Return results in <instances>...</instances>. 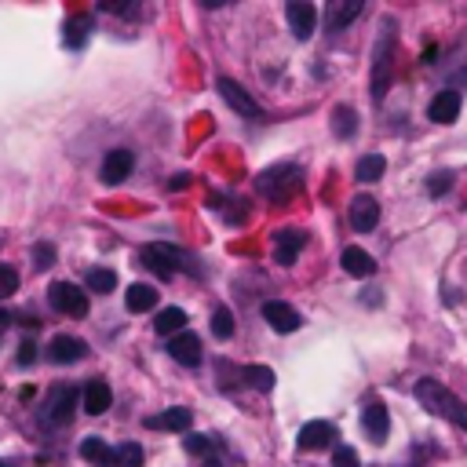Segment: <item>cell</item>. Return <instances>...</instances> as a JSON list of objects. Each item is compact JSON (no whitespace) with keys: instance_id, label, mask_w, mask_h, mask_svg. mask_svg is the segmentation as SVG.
Segmentation results:
<instances>
[{"instance_id":"cell-13","label":"cell","mask_w":467,"mask_h":467,"mask_svg":"<svg viewBox=\"0 0 467 467\" xmlns=\"http://www.w3.org/2000/svg\"><path fill=\"white\" fill-rule=\"evenodd\" d=\"M303 244H306V234L296 230V226H285V230L274 234V259H277L281 266H292L296 255L303 252Z\"/></svg>"},{"instance_id":"cell-11","label":"cell","mask_w":467,"mask_h":467,"mask_svg":"<svg viewBox=\"0 0 467 467\" xmlns=\"http://www.w3.org/2000/svg\"><path fill=\"white\" fill-rule=\"evenodd\" d=\"M131 168H135L131 150H109V153L102 157L99 175H102V182H106V186H117V182H124V179L131 175Z\"/></svg>"},{"instance_id":"cell-14","label":"cell","mask_w":467,"mask_h":467,"mask_svg":"<svg viewBox=\"0 0 467 467\" xmlns=\"http://www.w3.org/2000/svg\"><path fill=\"white\" fill-rule=\"evenodd\" d=\"M336 438H339V434H336V427H332L328 420H310V423L299 427V449H303V452L325 449V445H332Z\"/></svg>"},{"instance_id":"cell-22","label":"cell","mask_w":467,"mask_h":467,"mask_svg":"<svg viewBox=\"0 0 467 467\" xmlns=\"http://www.w3.org/2000/svg\"><path fill=\"white\" fill-rule=\"evenodd\" d=\"M339 263H343V270H347L350 277H372V274H376V259H372L365 248H358V244L343 248Z\"/></svg>"},{"instance_id":"cell-12","label":"cell","mask_w":467,"mask_h":467,"mask_svg":"<svg viewBox=\"0 0 467 467\" xmlns=\"http://www.w3.org/2000/svg\"><path fill=\"white\" fill-rule=\"evenodd\" d=\"M350 226L358 230V234H368V230H376V223H379V201L376 197H368V193H358L354 201H350Z\"/></svg>"},{"instance_id":"cell-36","label":"cell","mask_w":467,"mask_h":467,"mask_svg":"<svg viewBox=\"0 0 467 467\" xmlns=\"http://www.w3.org/2000/svg\"><path fill=\"white\" fill-rule=\"evenodd\" d=\"M102 11H109V15H139V4H102Z\"/></svg>"},{"instance_id":"cell-29","label":"cell","mask_w":467,"mask_h":467,"mask_svg":"<svg viewBox=\"0 0 467 467\" xmlns=\"http://www.w3.org/2000/svg\"><path fill=\"white\" fill-rule=\"evenodd\" d=\"M84 281H88L91 292H113V288H117V274L106 270V266H91V270L84 274Z\"/></svg>"},{"instance_id":"cell-20","label":"cell","mask_w":467,"mask_h":467,"mask_svg":"<svg viewBox=\"0 0 467 467\" xmlns=\"http://www.w3.org/2000/svg\"><path fill=\"white\" fill-rule=\"evenodd\" d=\"M361 427H365V434H368L372 441H383V438H387V431H390V416H387L383 401H368V405L361 409Z\"/></svg>"},{"instance_id":"cell-4","label":"cell","mask_w":467,"mask_h":467,"mask_svg":"<svg viewBox=\"0 0 467 467\" xmlns=\"http://www.w3.org/2000/svg\"><path fill=\"white\" fill-rule=\"evenodd\" d=\"M139 259H142V266H150L157 277H171L175 270H190V274H197L193 259H190L182 248H175V244H164V241H153V244H146Z\"/></svg>"},{"instance_id":"cell-26","label":"cell","mask_w":467,"mask_h":467,"mask_svg":"<svg viewBox=\"0 0 467 467\" xmlns=\"http://www.w3.org/2000/svg\"><path fill=\"white\" fill-rule=\"evenodd\" d=\"M88 33H91V18H88V15H73V18L66 22L62 40H66V47H80V44L88 40Z\"/></svg>"},{"instance_id":"cell-8","label":"cell","mask_w":467,"mask_h":467,"mask_svg":"<svg viewBox=\"0 0 467 467\" xmlns=\"http://www.w3.org/2000/svg\"><path fill=\"white\" fill-rule=\"evenodd\" d=\"M285 18H288V29H292L296 40H310V33L317 26V7L306 4V0H292L285 7Z\"/></svg>"},{"instance_id":"cell-31","label":"cell","mask_w":467,"mask_h":467,"mask_svg":"<svg viewBox=\"0 0 467 467\" xmlns=\"http://www.w3.org/2000/svg\"><path fill=\"white\" fill-rule=\"evenodd\" d=\"M182 445H186V452H193V456H208V452L215 449V438H208V434H190Z\"/></svg>"},{"instance_id":"cell-3","label":"cell","mask_w":467,"mask_h":467,"mask_svg":"<svg viewBox=\"0 0 467 467\" xmlns=\"http://www.w3.org/2000/svg\"><path fill=\"white\" fill-rule=\"evenodd\" d=\"M394 44H398V29L390 18H383V29H379V40L372 51V99L376 102H383L390 77H394Z\"/></svg>"},{"instance_id":"cell-5","label":"cell","mask_w":467,"mask_h":467,"mask_svg":"<svg viewBox=\"0 0 467 467\" xmlns=\"http://www.w3.org/2000/svg\"><path fill=\"white\" fill-rule=\"evenodd\" d=\"M73 412H77V387L62 383V387H55V390H47V398H44V405H40V423H44L47 431H55V427H66V423L73 420Z\"/></svg>"},{"instance_id":"cell-38","label":"cell","mask_w":467,"mask_h":467,"mask_svg":"<svg viewBox=\"0 0 467 467\" xmlns=\"http://www.w3.org/2000/svg\"><path fill=\"white\" fill-rule=\"evenodd\" d=\"M204 467H223V460H215V456H208V460H204Z\"/></svg>"},{"instance_id":"cell-19","label":"cell","mask_w":467,"mask_h":467,"mask_svg":"<svg viewBox=\"0 0 467 467\" xmlns=\"http://www.w3.org/2000/svg\"><path fill=\"white\" fill-rule=\"evenodd\" d=\"M109 401H113V390H109L106 379H91V383L84 387V394H80V405H84L88 416H102V412L109 409Z\"/></svg>"},{"instance_id":"cell-10","label":"cell","mask_w":467,"mask_h":467,"mask_svg":"<svg viewBox=\"0 0 467 467\" xmlns=\"http://www.w3.org/2000/svg\"><path fill=\"white\" fill-rule=\"evenodd\" d=\"M190 423H193V412L186 405H171V409H161L142 420L146 431H190Z\"/></svg>"},{"instance_id":"cell-37","label":"cell","mask_w":467,"mask_h":467,"mask_svg":"<svg viewBox=\"0 0 467 467\" xmlns=\"http://www.w3.org/2000/svg\"><path fill=\"white\" fill-rule=\"evenodd\" d=\"M33 358H36V347H33V343H29V339H26V343H22V347H18V365H29V361H33Z\"/></svg>"},{"instance_id":"cell-25","label":"cell","mask_w":467,"mask_h":467,"mask_svg":"<svg viewBox=\"0 0 467 467\" xmlns=\"http://www.w3.org/2000/svg\"><path fill=\"white\" fill-rule=\"evenodd\" d=\"M241 376H244V383H248L252 390H263V394L274 390V368H266V365H244Z\"/></svg>"},{"instance_id":"cell-17","label":"cell","mask_w":467,"mask_h":467,"mask_svg":"<svg viewBox=\"0 0 467 467\" xmlns=\"http://www.w3.org/2000/svg\"><path fill=\"white\" fill-rule=\"evenodd\" d=\"M361 11H365L361 0H332V4L325 7V26H328L332 33H339V29H347Z\"/></svg>"},{"instance_id":"cell-16","label":"cell","mask_w":467,"mask_h":467,"mask_svg":"<svg viewBox=\"0 0 467 467\" xmlns=\"http://www.w3.org/2000/svg\"><path fill=\"white\" fill-rule=\"evenodd\" d=\"M88 354V347H84V339H77V336H55L51 343H47V361H55V365H73V361H80Z\"/></svg>"},{"instance_id":"cell-35","label":"cell","mask_w":467,"mask_h":467,"mask_svg":"<svg viewBox=\"0 0 467 467\" xmlns=\"http://www.w3.org/2000/svg\"><path fill=\"white\" fill-rule=\"evenodd\" d=\"M33 259H36V270H47V266L55 263V248H51L47 241H40V244L33 248Z\"/></svg>"},{"instance_id":"cell-21","label":"cell","mask_w":467,"mask_h":467,"mask_svg":"<svg viewBox=\"0 0 467 467\" xmlns=\"http://www.w3.org/2000/svg\"><path fill=\"white\" fill-rule=\"evenodd\" d=\"M80 456H84L91 467H120V463H117V445H106L102 438H84V441H80Z\"/></svg>"},{"instance_id":"cell-30","label":"cell","mask_w":467,"mask_h":467,"mask_svg":"<svg viewBox=\"0 0 467 467\" xmlns=\"http://www.w3.org/2000/svg\"><path fill=\"white\" fill-rule=\"evenodd\" d=\"M212 336L215 339H230L234 336V314L226 306H215L212 310Z\"/></svg>"},{"instance_id":"cell-32","label":"cell","mask_w":467,"mask_h":467,"mask_svg":"<svg viewBox=\"0 0 467 467\" xmlns=\"http://www.w3.org/2000/svg\"><path fill=\"white\" fill-rule=\"evenodd\" d=\"M332 467H361V460H358V452H354L350 445H336V452H332Z\"/></svg>"},{"instance_id":"cell-2","label":"cell","mask_w":467,"mask_h":467,"mask_svg":"<svg viewBox=\"0 0 467 467\" xmlns=\"http://www.w3.org/2000/svg\"><path fill=\"white\" fill-rule=\"evenodd\" d=\"M299 186H303V168L299 164H270L255 175V190L274 204L292 201L299 193Z\"/></svg>"},{"instance_id":"cell-28","label":"cell","mask_w":467,"mask_h":467,"mask_svg":"<svg viewBox=\"0 0 467 467\" xmlns=\"http://www.w3.org/2000/svg\"><path fill=\"white\" fill-rule=\"evenodd\" d=\"M383 171H387V161H383L379 153H365V157L358 161V168H354V175H358L361 182H376Z\"/></svg>"},{"instance_id":"cell-24","label":"cell","mask_w":467,"mask_h":467,"mask_svg":"<svg viewBox=\"0 0 467 467\" xmlns=\"http://www.w3.org/2000/svg\"><path fill=\"white\" fill-rule=\"evenodd\" d=\"M182 325H186V310H179V306H164V310L157 314V321H153V328H157L161 336H179Z\"/></svg>"},{"instance_id":"cell-40","label":"cell","mask_w":467,"mask_h":467,"mask_svg":"<svg viewBox=\"0 0 467 467\" xmlns=\"http://www.w3.org/2000/svg\"><path fill=\"white\" fill-rule=\"evenodd\" d=\"M0 336H4V321H0Z\"/></svg>"},{"instance_id":"cell-7","label":"cell","mask_w":467,"mask_h":467,"mask_svg":"<svg viewBox=\"0 0 467 467\" xmlns=\"http://www.w3.org/2000/svg\"><path fill=\"white\" fill-rule=\"evenodd\" d=\"M219 95L226 99V106L234 109V113H241L244 120H263V106L237 84V80H230V77H219Z\"/></svg>"},{"instance_id":"cell-15","label":"cell","mask_w":467,"mask_h":467,"mask_svg":"<svg viewBox=\"0 0 467 467\" xmlns=\"http://www.w3.org/2000/svg\"><path fill=\"white\" fill-rule=\"evenodd\" d=\"M460 91L456 88H445V91H438L434 99H431V106H427V117L434 120V124H452L456 117H460Z\"/></svg>"},{"instance_id":"cell-1","label":"cell","mask_w":467,"mask_h":467,"mask_svg":"<svg viewBox=\"0 0 467 467\" xmlns=\"http://www.w3.org/2000/svg\"><path fill=\"white\" fill-rule=\"evenodd\" d=\"M416 401L427 409V412H434V416H441V420H449L452 427H463L467 431V401L463 398H456L445 383H438V379H431V376H423L420 383H416Z\"/></svg>"},{"instance_id":"cell-9","label":"cell","mask_w":467,"mask_h":467,"mask_svg":"<svg viewBox=\"0 0 467 467\" xmlns=\"http://www.w3.org/2000/svg\"><path fill=\"white\" fill-rule=\"evenodd\" d=\"M263 317L270 321V328L274 332H296L299 325H303V317H299V310L292 306V303H285V299H266L263 303Z\"/></svg>"},{"instance_id":"cell-39","label":"cell","mask_w":467,"mask_h":467,"mask_svg":"<svg viewBox=\"0 0 467 467\" xmlns=\"http://www.w3.org/2000/svg\"><path fill=\"white\" fill-rule=\"evenodd\" d=\"M0 467H11V463H4V460H0Z\"/></svg>"},{"instance_id":"cell-33","label":"cell","mask_w":467,"mask_h":467,"mask_svg":"<svg viewBox=\"0 0 467 467\" xmlns=\"http://www.w3.org/2000/svg\"><path fill=\"white\" fill-rule=\"evenodd\" d=\"M449 186H452V175H449V171H434V175L427 179V193H431V197H441Z\"/></svg>"},{"instance_id":"cell-18","label":"cell","mask_w":467,"mask_h":467,"mask_svg":"<svg viewBox=\"0 0 467 467\" xmlns=\"http://www.w3.org/2000/svg\"><path fill=\"white\" fill-rule=\"evenodd\" d=\"M168 354H171L179 365H186V368H197V365H201V339H197L193 332H179V336H171V343H168Z\"/></svg>"},{"instance_id":"cell-34","label":"cell","mask_w":467,"mask_h":467,"mask_svg":"<svg viewBox=\"0 0 467 467\" xmlns=\"http://www.w3.org/2000/svg\"><path fill=\"white\" fill-rule=\"evenodd\" d=\"M15 292H18V274L11 266H0V299H7Z\"/></svg>"},{"instance_id":"cell-23","label":"cell","mask_w":467,"mask_h":467,"mask_svg":"<svg viewBox=\"0 0 467 467\" xmlns=\"http://www.w3.org/2000/svg\"><path fill=\"white\" fill-rule=\"evenodd\" d=\"M124 306H128L131 314L153 310V306H157V288H153V285H131V288L124 292Z\"/></svg>"},{"instance_id":"cell-27","label":"cell","mask_w":467,"mask_h":467,"mask_svg":"<svg viewBox=\"0 0 467 467\" xmlns=\"http://www.w3.org/2000/svg\"><path fill=\"white\" fill-rule=\"evenodd\" d=\"M332 131H336V139H350L358 131V113L350 106H336L332 109Z\"/></svg>"},{"instance_id":"cell-6","label":"cell","mask_w":467,"mask_h":467,"mask_svg":"<svg viewBox=\"0 0 467 467\" xmlns=\"http://www.w3.org/2000/svg\"><path fill=\"white\" fill-rule=\"evenodd\" d=\"M47 299H51V306L58 314H69V317H84L88 314V292L77 288L73 281H55L47 288Z\"/></svg>"}]
</instances>
